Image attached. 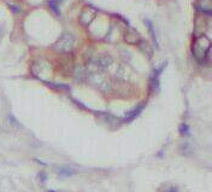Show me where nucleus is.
<instances>
[{
	"label": "nucleus",
	"mask_w": 212,
	"mask_h": 192,
	"mask_svg": "<svg viewBox=\"0 0 212 192\" xmlns=\"http://www.w3.org/2000/svg\"><path fill=\"white\" fill-rule=\"evenodd\" d=\"M74 45H75V38L71 34H64L58 40V42L55 44V49L62 52H68L72 50Z\"/></svg>",
	"instance_id": "obj_1"
},
{
	"label": "nucleus",
	"mask_w": 212,
	"mask_h": 192,
	"mask_svg": "<svg viewBox=\"0 0 212 192\" xmlns=\"http://www.w3.org/2000/svg\"><path fill=\"white\" fill-rule=\"evenodd\" d=\"M205 39H206V36L198 38L197 40H195V44L193 46V52H194L195 57H197L198 61H202V59L205 61L206 54L210 51V47H204L202 49V44H204V41H205Z\"/></svg>",
	"instance_id": "obj_2"
},
{
	"label": "nucleus",
	"mask_w": 212,
	"mask_h": 192,
	"mask_svg": "<svg viewBox=\"0 0 212 192\" xmlns=\"http://www.w3.org/2000/svg\"><path fill=\"white\" fill-rule=\"evenodd\" d=\"M143 109V105L141 104V105H137L136 108H134L133 110H130V111H128L127 113V115H125V121H130V120H134L139 114L141 113V110Z\"/></svg>",
	"instance_id": "obj_3"
},
{
	"label": "nucleus",
	"mask_w": 212,
	"mask_h": 192,
	"mask_svg": "<svg viewBox=\"0 0 212 192\" xmlns=\"http://www.w3.org/2000/svg\"><path fill=\"white\" fill-rule=\"evenodd\" d=\"M58 173L59 174H65V175H70V174H72L74 172H72L70 168H58Z\"/></svg>",
	"instance_id": "obj_4"
},
{
	"label": "nucleus",
	"mask_w": 212,
	"mask_h": 192,
	"mask_svg": "<svg viewBox=\"0 0 212 192\" xmlns=\"http://www.w3.org/2000/svg\"><path fill=\"white\" fill-rule=\"evenodd\" d=\"M173 192H175V191H173Z\"/></svg>",
	"instance_id": "obj_5"
}]
</instances>
